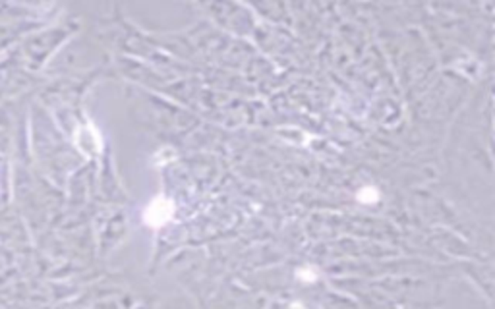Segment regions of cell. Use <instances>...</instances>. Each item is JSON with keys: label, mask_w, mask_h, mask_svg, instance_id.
Listing matches in <instances>:
<instances>
[{"label": "cell", "mask_w": 495, "mask_h": 309, "mask_svg": "<svg viewBox=\"0 0 495 309\" xmlns=\"http://www.w3.org/2000/svg\"><path fill=\"white\" fill-rule=\"evenodd\" d=\"M74 141L75 145H77V149L82 151L84 155H87V157H93V155H97L99 151H101V139H99L97 129L93 128V126H89V124L77 128Z\"/></svg>", "instance_id": "7a4b0ae2"}, {"label": "cell", "mask_w": 495, "mask_h": 309, "mask_svg": "<svg viewBox=\"0 0 495 309\" xmlns=\"http://www.w3.org/2000/svg\"><path fill=\"white\" fill-rule=\"evenodd\" d=\"M174 214V203L165 197V195H159L155 197L153 201L149 203V207L145 209V224H149L151 228H161L165 224L169 223L173 219Z\"/></svg>", "instance_id": "6da1fadb"}]
</instances>
